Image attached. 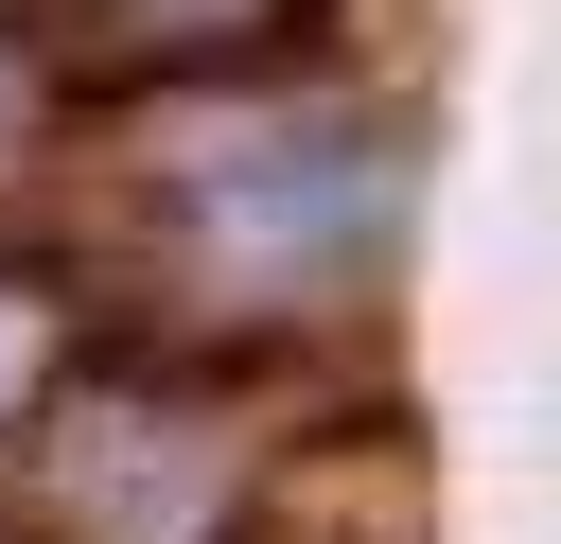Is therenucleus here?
I'll use <instances>...</instances> for the list:
<instances>
[{
  "label": "nucleus",
  "instance_id": "1",
  "mask_svg": "<svg viewBox=\"0 0 561 544\" xmlns=\"http://www.w3.org/2000/svg\"><path fill=\"white\" fill-rule=\"evenodd\" d=\"M140 246L193 281V316L280 333V316H316V298L368 281V246H386V158H368L351 123H316V105H210V123L158 140Z\"/></svg>",
  "mask_w": 561,
  "mask_h": 544
},
{
  "label": "nucleus",
  "instance_id": "2",
  "mask_svg": "<svg viewBox=\"0 0 561 544\" xmlns=\"http://www.w3.org/2000/svg\"><path fill=\"white\" fill-rule=\"evenodd\" d=\"M18 509H35V544H228V509H245V421H228V386L88 369V386L35 404Z\"/></svg>",
  "mask_w": 561,
  "mask_h": 544
},
{
  "label": "nucleus",
  "instance_id": "3",
  "mask_svg": "<svg viewBox=\"0 0 561 544\" xmlns=\"http://www.w3.org/2000/svg\"><path fill=\"white\" fill-rule=\"evenodd\" d=\"M88 18H105V35L140 53V70H193V53H245V35L280 18V0H88Z\"/></svg>",
  "mask_w": 561,
  "mask_h": 544
}]
</instances>
